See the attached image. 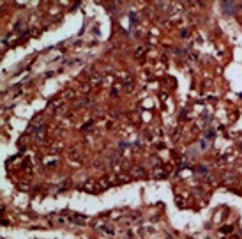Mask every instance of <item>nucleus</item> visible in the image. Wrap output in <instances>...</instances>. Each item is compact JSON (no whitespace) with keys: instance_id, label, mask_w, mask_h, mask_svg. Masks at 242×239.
<instances>
[{"instance_id":"obj_1","label":"nucleus","mask_w":242,"mask_h":239,"mask_svg":"<svg viewBox=\"0 0 242 239\" xmlns=\"http://www.w3.org/2000/svg\"><path fill=\"white\" fill-rule=\"evenodd\" d=\"M235 4L233 2H223V4H221V9H223V11H225V14H233L235 13Z\"/></svg>"},{"instance_id":"obj_2","label":"nucleus","mask_w":242,"mask_h":239,"mask_svg":"<svg viewBox=\"0 0 242 239\" xmlns=\"http://www.w3.org/2000/svg\"><path fill=\"white\" fill-rule=\"evenodd\" d=\"M196 172H198V174H205L207 168H205V167H196Z\"/></svg>"}]
</instances>
